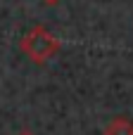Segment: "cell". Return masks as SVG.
Here are the masks:
<instances>
[{
    "label": "cell",
    "mask_w": 133,
    "mask_h": 135,
    "mask_svg": "<svg viewBox=\"0 0 133 135\" xmlns=\"http://www.w3.org/2000/svg\"><path fill=\"white\" fill-rule=\"evenodd\" d=\"M43 2H45V5H57L59 0H43Z\"/></svg>",
    "instance_id": "3"
},
{
    "label": "cell",
    "mask_w": 133,
    "mask_h": 135,
    "mask_svg": "<svg viewBox=\"0 0 133 135\" xmlns=\"http://www.w3.org/2000/svg\"><path fill=\"white\" fill-rule=\"evenodd\" d=\"M19 135H31V133H19Z\"/></svg>",
    "instance_id": "4"
},
{
    "label": "cell",
    "mask_w": 133,
    "mask_h": 135,
    "mask_svg": "<svg viewBox=\"0 0 133 135\" xmlns=\"http://www.w3.org/2000/svg\"><path fill=\"white\" fill-rule=\"evenodd\" d=\"M19 50L36 64H45L59 52V40L45 28V26H33L19 43Z\"/></svg>",
    "instance_id": "1"
},
{
    "label": "cell",
    "mask_w": 133,
    "mask_h": 135,
    "mask_svg": "<svg viewBox=\"0 0 133 135\" xmlns=\"http://www.w3.org/2000/svg\"><path fill=\"white\" fill-rule=\"evenodd\" d=\"M105 135H133V121H129L126 116H117L107 123Z\"/></svg>",
    "instance_id": "2"
}]
</instances>
